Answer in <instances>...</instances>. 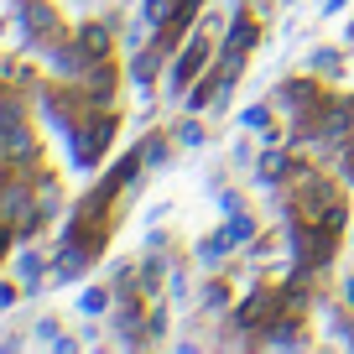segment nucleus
<instances>
[{"label":"nucleus","instance_id":"1","mask_svg":"<svg viewBox=\"0 0 354 354\" xmlns=\"http://www.w3.org/2000/svg\"><path fill=\"white\" fill-rule=\"evenodd\" d=\"M287 203H292V219H302V224H323L333 209H339V188L328 183V172L323 167H313V162H292V172H287Z\"/></svg>","mask_w":354,"mask_h":354},{"label":"nucleus","instance_id":"2","mask_svg":"<svg viewBox=\"0 0 354 354\" xmlns=\"http://www.w3.org/2000/svg\"><path fill=\"white\" fill-rule=\"evenodd\" d=\"M110 141H115V115L110 110L84 115V120L68 131V146H73V172H94L100 156L110 151Z\"/></svg>","mask_w":354,"mask_h":354},{"label":"nucleus","instance_id":"3","mask_svg":"<svg viewBox=\"0 0 354 354\" xmlns=\"http://www.w3.org/2000/svg\"><path fill=\"white\" fill-rule=\"evenodd\" d=\"M209 57H214V42L198 32L188 47H183V53H177L172 73H167V94H177V100H183V94H188V88L198 84V73H203V63H209Z\"/></svg>","mask_w":354,"mask_h":354},{"label":"nucleus","instance_id":"4","mask_svg":"<svg viewBox=\"0 0 354 354\" xmlns=\"http://www.w3.org/2000/svg\"><path fill=\"white\" fill-rule=\"evenodd\" d=\"M21 21H26V32H42V42L53 47V42H63V21H57V11L47 6V0H26L21 6Z\"/></svg>","mask_w":354,"mask_h":354},{"label":"nucleus","instance_id":"5","mask_svg":"<svg viewBox=\"0 0 354 354\" xmlns=\"http://www.w3.org/2000/svg\"><path fill=\"white\" fill-rule=\"evenodd\" d=\"M255 172H261L266 188H281V183H287V172H292V156L277 151V146H266V156H255Z\"/></svg>","mask_w":354,"mask_h":354},{"label":"nucleus","instance_id":"6","mask_svg":"<svg viewBox=\"0 0 354 354\" xmlns=\"http://www.w3.org/2000/svg\"><path fill=\"white\" fill-rule=\"evenodd\" d=\"M167 53H172V47H167L162 37H156V42L146 47V53H136V63H131V78H136V84L146 88V84H151V73L162 68V57H167Z\"/></svg>","mask_w":354,"mask_h":354},{"label":"nucleus","instance_id":"7","mask_svg":"<svg viewBox=\"0 0 354 354\" xmlns=\"http://www.w3.org/2000/svg\"><path fill=\"white\" fill-rule=\"evenodd\" d=\"M78 42H84V53H88V63H100V57H110V26H104V21H94V26H84V32H78Z\"/></svg>","mask_w":354,"mask_h":354},{"label":"nucleus","instance_id":"8","mask_svg":"<svg viewBox=\"0 0 354 354\" xmlns=\"http://www.w3.org/2000/svg\"><path fill=\"white\" fill-rule=\"evenodd\" d=\"M230 250H234V240H230L224 230H214L209 240H198V250H193V255H198V266H219Z\"/></svg>","mask_w":354,"mask_h":354},{"label":"nucleus","instance_id":"9","mask_svg":"<svg viewBox=\"0 0 354 354\" xmlns=\"http://www.w3.org/2000/svg\"><path fill=\"white\" fill-rule=\"evenodd\" d=\"M42 281H47V266H42V255L21 250V292H42Z\"/></svg>","mask_w":354,"mask_h":354},{"label":"nucleus","instance_id":"10","mask_svg":"<svg viewBox=\"0 0 354 354\" xmlns=\"http://www.w3.org/2000/svg\"><path fill=\"white\" fill-rule=\"evenodd\" d=\"M308 73H318V78L328 73L333 78V73H344V57L333 53V47H313V53H308Z\"/></svg>","mask_w":354,"mask_h":354},{"label":"nucleus","instance_id":"11","mask_svg":"<svg viewBox=\"0 0 354 354\" xmlns=\"http://www.w3.org/2000/svg\"><path fill=\"white\" fill-rule=\"evenodd\" d=\"M136 151H141V162H146V167H167V156H172V141H162V136H146Z\"/></svg>","mask_w":354,"mask_h":354},{"label":"nucleus","instance_id":"12","mask_svg":"<svg viewBox=\"0 0 354 354\" xmlns=\"http://www.w3.org/2000/svg\"><path fill=\"white\" fill-rule=\"evenodd\" d=\"M224 234H230V240H234V250H240V245H250V240H255V219H250V214H230Z\"/></svg>","mask_w":354,"mask_h":354},{"label":"nucleus","instance_id":"13","mask_svg":"<svg viewBox=\"0 0 354 354\" xmlns=\"http://www.w3.org/2000/svg\"><path fill=\"white\" fill-rule=\"evenodd\" d=\"M11 125H21V100H16L11 88H0V136L11 131Z\"/></svg>","mask_w":354,"mask_h":354},{"label":"nucleus","instance_id":"14","mask_svg":"<svg viewBox=\"0 0 354 354\" xmlns=\"http://www.w3.org/2000/svg\"><path fill=\"white\" fill-rule=\"evenodd\" d=\"M110 297H115V287H110V292H104V287H88L84 297H78V308H84L88 318H100V313L110 308Z\"/></svg>","mask_w":354,"mask_h":354},{"label":"nucleus","instance_id":"15","mask_svg":"<svg viewBox=\"0 0 354 354\" xmlns=\"http://www.w3.org/2000/svg\"><path fill=\"white\" fill-rule=\"evenodd\" d=\"M245 131H271V104H250V110L240 115Z\"/></svg>","mask_w":354,"mask_h":354},{"label":"nucleus","instance_id":"16","mask_svg":"<svg viewBox=\"0 0 354 354\" xmlns=\"http://www.w3.org/2000/svg\"><path fill=\"white\" fill-rule=\"evenodd\" d=\"M224 302H230V287H224V281H209V287H203V308H224Z\"/></svg>","mask_w":354,"mask_h":354},{"label":"nucleus","instance_id":"17","mask_svg":"<svg viewBox=\"0 0 354 354\" xmlns=\"http://www.w3.org/2000/svg\"><path fill=\"white\" fill-rule=\"evenodd\" d=\"M177 146H203V125H198V120H188L183 131H177Z\"/></svg>","mask_w":354,"mask_h":354},{"label":"nucleus","instance_id":"18","mask_svg":"<svg viewBox=\"0 0 354 354\" xmlns=\"http://www.w3.org/2000/svg\"><path fill=\"white\" fill-rule=\"evenodd\" d=\"M234 162H240V167H255V146H250V141H234Z\"/></svg>","mask_w":354,"mask_h":354},{"label":"nucleus","instance_id":"19","mask_svg":"<svg viewBox=\"0 0 354 354\" xmlns=\"http://www.w3.org/2000/svg\"><path fill=\"white\" fill-rule=\"evenodd\" d=\"M37 339L53 344V339H57V323H53V318H42V323H37Z\"/></svg>","mask_w":354,"mask_h":354},{"label":"nucleus","instance_id":"20","mask_svg":"<svg viewBox=\"0 0 354 354\" xmlns=\"http://www.w3.org/2000/svg\"><path fill=\"white\" fill-rule=\"evenodd\" d=\"M53 349H57V354H73V349H78V339H68V333H57V339H53Z\"/></svg>","mask_w":354,"mask_h":354},{"label":"nucleus","instance_id":"21","mask_svg":"<svg viewBox=\"0 0 354 354\" xmlns=\"http://www.w3.org/2000/svg\"><path fill=\"white\" fill-rule=\"evenodd\" d=\"M339 297H344V308H354V277L339 281Z\"/></svg>","mask_w":354,"mask_h":354},{"label":"nucleus","instance_id":"22","mask_svg":"<svg viewBox=\"0 0 354 354\" xmlns=\"http://www.w3.org/2000/svg\"><path fill=\"white\" fill-rule=\"evenodd\" d=\"M16 297H21V287H0V313L11 308V302H16Z\"/></svg>","mask_w":354,"mask_h":354},{"label":"nucleus","instance_id":"23","mask_svg":"<svg viewBox=\"0 0 354 354\" xmlns=\"http://www.w3.org/2000/svg\"><path fill=\"white\" fill-rule=\"evenodd\" d=\"M344 6H349V0H323V21H328V16H339Z\"/></svg>","mask_w":354,"mask_h":354},{"label":"nucleus","instance_id":"24","mask_svg":"<svg viewBox=\"0 0 354 354\" xmlns=\"http://www.w3.org/2000/svg\"><path fill=\"white\" fill-rule=\"evenodd\" d=\"M6 240H11V230H0V255H6Z\"/></svg>","mask_w":354,"mask_h":354},{"label":"nucleus","instance_id":"25","mask_svg":"<svg viewBox=\"0 0 354 354\" xmlns=\"http://www.w3.org/2000/svg\"><path fill=\"white\" fill-rule=\"evenodd\" d=\"M349 250H354V230H349Z\"/></svg>","mask_w":354,"mask_h":354},{"label":"nucleus","instance_id":"26","mask_svg":"<svg viewBox=\"0 0 354 354\" xmlns=\"http://www.w3.org/2000/svg\"><path fill=\"white\" fill-rule=\"evenodd\" d=\"M287 6H292V0H287Z\"/></svg>","mask_w":354,"mask_h":354}]
</instances>
